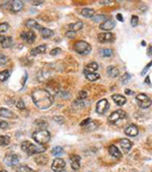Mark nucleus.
<instances>
[{
	"instance_id": "1",
	"label": "nucleus",
	"mask_w": 152,
	"mask_h": 172,
	"mask_svg": "<svg viewBox=\"0 0 152 172\" xmlns=\"http://www.w3.org/2000/svg\"><path fill=\"white\" fill-rule=\"evenodd\" d=\"M32 99L37 108L48 109L53 104V96L45 89H36L32 93Z\"/></svg>"
},
{
	"instance_id": "2",
	"label": "nucleus",
	"mask_w": 152,
	"mask_h": 172,
	"mask_svg": "<svg viewBox=\"0 0 152 172\" xmlns=\"http://www.w3.org/2000/svg\"><path fill=\"white\" fill-rule=\"evenodd\" d=\"M22 149L24 153H27V155H35L39 153H43L46 151V148L41 145H34L32 143L28 141H24L22 143Z\"/></svg>"
},
{
	"instance_id": "3",
	"label": "nucleus",
	"mask_w": 152,
	"mask_h": 172,
	"mask_svg": "<svg viewBox=\"0 0 152 172\" xmlns=\"http://www.w3.org/2000/svg\"><path fill=\"white\" fill-rule=\"evenodd\" d=\"M32 138L38 143L39 145H45L51 140V133L47 129H38L32 133Z\"/></svg>"
},
{
	"instance_id": "4",
	"label": "nucleus",
	"mask_w": 152,
	"mask_h": 172,
	"mask_svg": "<svg viewBox=\"0 0 152 172\" xmlns=\"http://www.w3.org/2000/svg\"><path fill=\"white\" fill-rule=\"evenodd\" d=\"M74 49L78 54L86 55L89 54L90 51H91V46L87 42H85V41H77L74 44Z\"/></svg>"
},
{
	"instance_id": "5",
	"label": "nucleus",
	"mask_w": 152,
	"mask_h": 172,
	"mask_svg": "<svg viewBox=\"0 0 152 172\" xmlns=\"http://www.w3.org/2000/svg\"><path fill=\"white\" fill-rule=\"evenodd\" d=\"M136 102L139 107L142 109H147L152 105V100L145 94H138L136 96Z\"/></svg>"
},
{
	"instance_id": "6",
	"label": "nucleus",
	"mask_w": 152,
	"mask_h": 172,
	"mask_svg": "<svg viewBox=\"0 0 152 172\" xmlns=\"http://www.w3.org/2000/svg\"><path fill=\"white\" fill-rule=\"evenodd\" d=\"M126 117H127V114L125 111H123V110H116V111H114L109 116L108 120H109L110 123L115 124V123H117L119 120L124 119V118H126Z\"/></svg>"
},
{
	"instance_id": "7",
	"label": "nucleus",
	"mask_w": 152,
	"mask_h": 172,
	"mask_svg": "<svg viewBox=\"0 0 152 172\" xmlns=\"http://www.w3.org/2000/svg\"><path fill=\"white\" fill-rule=\"evenodd\" d=\"M65 166H66V162L63 159L57 158L52 163V170L54 172H62L65 168Z\"/></svg>"
},
{
	"instance_id": "8",
	"label": "nucleus",
	"mask_w": 152,
	"mask_h": 172,
	"mask_svg": "<svg viewBox=\"0 0 152 172\" xmlns=\"http://www.w3.org/2000/svg\"><path fill=\"white\" fill-rule=\"evenodd\" d=\"M110 108V104L106 99H101L100 100L96 103V112L98 114H105L106 111H108V109Z\"/></svg>"
},
{
	"instance_id": "9",
	"label": "nucleus",
	"mask_w": 152,
	"mask_h": 172,
	"mask_svg": "<svg viewBox=\"0 0 152 172\" xmlns=\"http://www.w3.org/2000/svg\"><path fill=\"white\" fill-rule=\"evenodd\" d=\"M115 36L112 34V33H101V34L97 35V41L100 43H110L114 41Z\"/></svg>"
},
{
	"instance_id": "10",
	"label": "nucleus",
	"mask_w": 152,
	"mask_h": 172,
	"mask_svg": "<svg viewBox=\"0 0 152 172\" xmlns=\"http://www.w3.org/2000/svg\"><path fill=\"white\" fill-rule=\"evenodd\" d=\"M20 37L28 44H32L36 41V34L32 31H24L20 34Z\"/></svg>"
},
{
	"instance_id": "11",
	"label": "nucleus",
	"mask_w": 152,
	"mask_h": 172,
	"mask_svg": "<svg viewBox=\"0 0 152 172\" xmlns=\"http://www.w3.org/2000/svg\"><path fill=\"white\" fill-rule=\"evenodd\" d=\"M4 163L9 167H14L19 163V158L17 155H7L4 158Z\"/></svg>"
},
{
	"instance_id": "12",
	"label": "nucleus",
	"mask_w": 152,
	"mask_h": 172,
	"mask_svg": "<svg viewBox=\"0 0 152 172\" xmlns=\"http://www.w3.org/2000/svg\"><path fill=\"white\" fill-rule=\"evenodd\" d=\"M120 147L122 148L123 152L128 153L129 151L132 149L133 143L131 142L130 140H128V138H122V140H120Z\"/></svg>"
},
{
	"instance_id": "13",
	"label": "nucleus",
	"mask_w": 152,
	"mask_h": 172,
	"mask_svg": "<svg viewBox=\"0 0 152 172\" xmlns=\"http://www.w3.org/2000/svg\"><path fill=\"white\" fill-rule=\"evenodd\" d=\"M9 8L11 12H18L20 11L23 8V2L22 1H19V0H15V1H11L10 2V5Z\"/></svg>"
},
{
	"instance_id": "14",
	"label": "nucleus",
	"mask_w": 152,
	"mask_h": 172,
	"mask_svg": "<svg viewBox=\"0 0 152 172\" xmlns=\"http://www.w3.org/2000/svg\"><path fill=\"white\" fill-rule=\"evenodd\" d=\"M125 133L128 137H136L139 133V129L135 124H130L125 128Z\"/></svg>"
},
{
	"instance_id": "15",
	"label": "nucleus",
	"mask_w": 152,
	"mask_h": 172,
	"mask_svg": "<svg viewBox=\"0 0 152 172\" xmlns=\"http://www.w3.org/2000/svg\"><path fill=\"white\" fill-rule=\"evenodd\" d=\"M80 160L81 158L78 156V155H71L70 156V163L73 170L76 171L80 168Z\"/></svg>"
},
{
	"instance_id": "16",
	"label": "nucleus",
	"mask_w": 152,
	"mask_h": 172,
	"mask_svg": "<svg viewBox=\"0 0 152 172\" xmlns=\"http://www.w3.org/2000/svg\"><path fill=\"white\" fill-rule=\"evenodd\" d=\"M115 26H116V23H115L114 20L106 19L105 22H104L100 24V29L101 30H104V31H110L115 28Z\"/></svg>"
},
{
	"instance_id": "17",
	"label": "nucleus",
	"mask_w": 152,
	"mask_h": 172,
	"mask_svg": "<svg viewBox=\"0 0 152 172\" xmlns=\"http://www.w3.org/2000/svg\"><path fill=\"white\" fill-rule=\"evenodd\" d=\"M108 150H109V153H110V156H113V157L117 158V159L122 158V154L120 152V150H119L115 145H110Z\"/></svg>"
},
{
	"instance_id": "18",
	"label": "nucleus",
	"mask_w": 152,
	"mask_h": 172,
	"mask_svg": "<svg viewBox=\"0 0 152 172\" xmlns=\"http://www.w3.org/2000/svg\"><path fill=\"white\" fill-rule=\"evenodd\" d=\"M46 48H47L46 45H40V46H38V47L32 48L30 52V54L32 56H37L39 54H43V53L46 52Z\"/></svg>"
},
{
	"instance_id": "19",
	"label": "nucleus",
	"mask_w": 152,
	"mask_h": 172,
	"mask_svg": "<svg viewBox=\"0 0 152 172\" xmlns=\"http://www.w3.org/2000/svg\"><path fill=\"white\" fill-rule=\"evenodd\" d=\"M98 69V64L96 62H94V61H92V62L88 63L86 66L84 67V73L86 75V73H90V72H96V70Z\"/></svg>"
},
{
	"instance_id": "20",
	"label": "nucleus",
	"mask_w": 152,
	"mask_h": 172,
	"mask_svg": "<svg viewBox=\"0 0 152 172\" xmlns=\"http://www.w3.org/2000/svg\"><path fill=\"white\" fill-rule=\"evenodd\" d=\"M0 116L5 117V118H10V119H13V118L17 117L13 112H11L10 110H8L6 108H0Z\"/></svg>"
},
{
	"instance_id": "21",
	"label": "nucleus",
	"mask_w": 152,
	"mask_h": 172,
	"mask_svg": "<svg viewBox=\"0 0 152 172\" xmlns=\"http://www.w3.org/2000/svg\"><path fill=\"white\" fill-rule=\"evenodd\" d=\"M26 27L31 29V30H41L42 29L39 23H37L35 19H27L26 22Z\"/></svg>"
},
{
	"instance_id": "22",
	"label": "nucleus",
	"mask_w": 152,
	"mask_h": 172,
	"mask_svg": "<svg viewBox=\"0 0 152 172\" xmlns=\"http://www.w3.org/2000/svg\"><path fill=\"white\" fill-rule=\"evenodd\" d=\"M112 99L114 100V102L116 103L118 106H123L126 103V98L122 95H118V94H115V95L112 96Z\"/></svg>"
},
{
	"instance_id": "23",
	"label": "nucleus",
	"mask_w": 152,
	"mask_h": 172,
	"mask_svg": "<svg viewBox=\"0 0 152 172\" xmlns=\"http://www.w3.org/2000/svg\"><path fill=\"white\" fill-rule=\"evenodd\" d=\"M94 13H96V11H94V9H92V8H83V9L81 10V15L86 18H93Z\"/></svg>"
},
{
	"instance_id": "24",
	"label": "nucleus",
	"mask_w": 152,
	"mask_h": 172,
	"mask_svg": "<svg viewBox=\"0 0 152 172\" xmlns=\"http://www.w3.org/2000/svg\"><path fill=\"white\" fill-rule=\"evenodd\" d=\"M41 35H42V37L44 39H48V38H50V37H52L53 35H54V32H53L52 30H50V29H48V28H42L41 29Z\"/></svg>"
},
{
	"instance_id": "25",
	"label": "nucleus",
	"mask_w": 152,
	"mask_h": 172,
	"mask_svg": "<svg viewBox=\"0 0 152 172\" xmlns=\"http://www.w3.org/2000/svg\"><path fill=\"white\" fill-rule=\"evenodd\" d=\"M106 73L110 77H116L119 76V69L116 66H109L106 68Z\"/></svg>"
},
{
	"instance_id": "26",
	"label": "nucleus",
	"mask_w": 152,
	"mask_h": 172,
	"mask_svg": "<svg viewBox=\"0 0 152 172\" xmlns=\"http://www.w3.org/2000/svg\"><path fill=\"white\" fill-rule=\"evenodd\" d=\"M69 28L71 29V31L72 32H77V31H79L81 30L82 28H83V23L82 22H76L74 23H71V24H69Z\"/></svg>"
},
{
	"instance_id": "27",
	"label": "nucleus",
	"mask_w": 152,
	"mask_h": 172,
	"mask_svg": "<svg viewBox=\"0 0 152 172\" xmlns=\"http://www.w3.org/2000/svg\"><path fill=\"white\" fill-rule=\"evenodd\" d=\"M12 45H13V40H12L11 37H5V38H4L3 43L1 45V47L6 49V48H10Z\"/></svg>"
},
{
	"instance_id": "28",
	"label": "nucleus",
	"mask_w": 152,
	"mask_h": 172,
	"mask_svg": "<svg viewBox=\"0 0 152 172\" xmlns=\"http://www.w3.org/2000/svg\"><path fill=\"white\" fill-rule=\"evenodd\" d=\"M85 77L89 81H96L100 79V75L96 72H90V73H86Z\"/></svg>"
},
{
	"instance_id": "29",
	"label": "nucleus",
	"mask_w": 152,
	"mask_h": 172,
	"mask_svg": "<svg viewBox=\"0 0 152 172\" xmlns=\"http://www.w3.org/2000/svg\"><path fill=\"white\" fill-rule=\"evenodd\" d=\"M10 143V138L8 136H0V146L5 147L8 146Z\"/></svg>"
},
{
	"instance_id": "30",
	"label": "nucleus",
	"mask_w": 152,
	"mask_h": 172,
	"mask_svg": "<svg viewBox=\"0 0 152 172\" xmlns=\"http://www.w3.org/2000/svg\"><path fill=\"white\" fill-rule=\"evenodd\" d=\"M10 76V70H2L0 71V81H5L6 80H8V77Z\"/></svg>"
},
{
	"instance_id": "31",
	"label": "nucleus",
	"mask_w": 152,
	"mask_h": 172,
	"mask_svg": "<svg viewBox=\"0 0 152 172\" xmlns=\"http://www.w3.org/2000/svg\"><path fill=\"white\" fill-rule=\"evenodd\" d=\"M100 54L102 57H110L113 55V50H110V49H101Z\"/></svg>"
},
{
	"instance_id": "32",
	"label": "nucleus",
	"mask_w": 152,
	"mask_h": 172,
	"mask_svg": "<svg viewBox=\"0 0 152 172\" xmlns=\"http://www.w3.org/2000/svg\"><path fill=\"white\" fill-rule=\"evenodd\" d=\"M85 106H86V104L84 103L83 100H76L74 103H73V107H75L76 109H81V108L85 107Z\"/></svg>"
},
{
	"instance_id": "33",
	"label": "nucleus",
	"mask_w": 152,
	"mask_h": 172,
	"mask_svg": "<svg viewBox=\"0 0 152 172\" xmlns=\"http://www.w3.org/2000/svg\"><path fill=\"white\" fill-rule=\"evenodd\" d=\"M35 161L40 165H45L48 162V158L45 157V156H39L38 158H36Z\"/></svg>"
},
{
	"instance_id": "34",
	"label": "nucleus",
	"mask_w": 152,
	"mask_h": 172,
	"mask_svg": "<svg viewBox=\"0 0 152 172\" xmlns=\"http://www.w3.org/2000/svg\"><path fill=\"white\" fill-rule=\"evenodd\" d=\"M16 172H32V170L27 165H20L16 168Z\"/></svg>"
},
{
	"instance_id": "35",
	"label": "nucleus",
	"mask_w": 152,
	"mask_h": 172,
	"mask_svg": "<svg viewBox=\"0 0 152 172\" xmlns=\"http://www.w3.org/2000/svg\"><path fill=\"white\" fill-rule=\"evenodd\" d=\"M63 153V148L62 147H55L54 149L52 150V154L54 155V156H59Z\"/></svg>"
},
{
	"instance_id": "36",
	"label": "nucleus",
	"mask_w": 152,
	"mask_h": 172,
	"mask_svg": "<svg viewBox=\"0 0 152 172\" xmlns=\"http://www.w3.org/2000/svg\"><path fill=\"white\" fill-rule=\"evenodd\" d=\"M7 61H8L7 57L4 54H1V53H0V66H4V65L7 63Z\"/></svg>"
},
{
	"instance_id": "37",
	"label": "nucleus",
	"mask_w": 152,
	"mask_h": 172,
	"mask_svg": "<svg viewBox=\"0 0 152 172\" xmlns=\"http://www.w3.org/2000/svg\"><path fill=\"white\" fill-rule=\"evenodd\" d=\"M130 79H131V76L129 75V73H125V75H123L122 77H121V83L122 84H127Z\"/></svg>"
},
{
	"instance_id": "38",
	"label": "nucleus",
	"mask_w": 152,
	"mask_h": 172,
	"mask_svg": "<svg viewBox=\"0 0 152 172\" xmlns=\"http://www.w3.org/2000/svg\"><path fill=\"white\" fill-rule=\"evenodd\" d=\"M8 29H9V24H8L7 23H0V33L6 32Z\"/></svg>"
},
{
	"instance_id": "39",
	"label": "nucleus",
	"mask_w": 152,
	"mask_h": 172,
	"mask_svg": "<svg viewBox=\"0 0 152 172\" xmlns=\"http://www.w3.org/2000/svg\"><path fill=\"white\" fill-rule=\"evenodd\" d=\"M138 16L137 15H133L132 18H131V26L132 27H136L137 24H138Z\"/></svg>"
},
{
	"instance_id": "40",
	"label": "nucleus",
	"mask_w": 152,
	"mask_h": 172,
	"mask_svg": "<svg viewBox=\"0 0 152 172\" xmlns=\"http://www.w3.org/2000/svg\"><path fill=\"white\" fill-rule=\"evenodd\" d=\"M87 98V93L85 91H80L78 94V100H84Z\"/></svg>"
},
{
	"instance_id": "41",
	"label": "nucleus",
	"mask_w": 152,
	"mask_h": 172,
	"mask_svg": "<svg viewBox=\"0 0 152 172\" xmlns=\"http://www.w3.org/2000/svg\"><path fill=\"white\" fill-rule=\"evenodd\" d=\"M61 52H62V50H61L60 48H55V49H52L51 52H50V54H51L52 56H55V55L60 54Z\"/></svg>"
},
{
	"instance_id": "42",
	"label": "nucleus",
	"mask_w": 152,
	"mask_h": 172,
	"mask_svg": "<svg viewBox=\"0 0 152 172\" xmlns=\"http://www.w3.org/2000/svg\"><path fill=\"white\" fill-rule=\"evenodd\" d=\"M8 122L5 121V120H0V128H2V129H5L8 128Z\"/></svg>"
},
{
	"instance_id": "43",
	"label": "nucleus",
	"mask_w": 152,
	"mask_h": 172,
	"mask_svg": "<svg viewBox=\"0 0 152 172\" xmlns=\"http://www.w3.org/2000/svg\"><path fill=\"white\" fill-rule=\"evenodd\" d=\"M16 107L19 108V109H24V103L22 100H18L17 101V104H16Z\"/></svg>"
},
{
	"instance_id": "44",
	"label": "nucleus",
	"mask_w": 152,
	"mask_h": 172,
	"mask_svg": "<svg viewBox=\"0 0 152 172\" xmlns=\"http://www.w3.org/2000/svg\"><path fill=\"white\" fill-rule=\"evenodd\" d=\"M90 122H91V119H90V118H87V119H84V120L80 123V126L88 125V124H90Z\"/></svg>"
},
{
	"instance_id": "45",
	"label": "nucleus",
	"mask_w": 152,
	"mask_h": 172,
	"mask_svg": "<svg viewBox=\"0 0 152 172\" xmlns=\"http://www.w3.org/2000/svg\"><path fill=\"white\" fill-rule=\"evenodd\" d=\"M66 37H68V38H74V37H75V32L68 31L66 33Z\"/></svg>"
},
{
	"instance_id": "46",
	"label": "nucleus",
	"mask_w": 152,
	"mask_h": 172,
	"mask_svg": "<svg viewBox=\"0 0 152 172\" xmlns=\"http://www.w3.org/2000/svg\"><path fill=\"white\" fill-rule=\"evenodd\" d=\"M151 65H152V61H151V62L148 64V65H147V66L144 68V69H143V71H142V76H144V73H146V71H147V69H148L150 66H151Z\"/></svg>"
},
{
	"instance_id": "47",
	"label": "nucleus",
	"mask_w": 152,
	"mask_h": 172,
	"mask_svg": "<svg viewBox=\"0 0 152 172\" xmlns=\"http://www.w3.org/2000/svg\"><path fill=\"white\" fill-rule=\"evenodd\" d=\"M32 5H40V4H43L44 1H32Z\"/></svg>"
},
{
	"instance_id": "48",
	"label": "nucleus",
	"mask_w": 152,
	"mask_h": 172,
	"mask_svg": "<svg viewBox=\"0 0 152 172\" xmlns=\"http://www.w3.org/2000/svg\"><path fill=\"white\" fill-rule=\"evenodd\" d=\"M114 1H100V4H112Z\"/></svg>"
},
{
	"instance_id": "49",
	"label": "nucleus",
	"mask_w": 152,
	"mask_h": 172,
	"mask_svg": "<svg viewBox=\"0 0 152 172\" xmlns=\"http://www.w3.org/2000/svg\"><path fill=\"white\" fill-rule=\"evenodd\" d=\"M117 18H118L119 20H121V22H124V18H123L122 14H120V13H119V14L117 15Z\"/></svg>"
},
{
	"instance_id": "50",
	"label": "nucleus",
	"mask_w": 152,
	"mask_h": 172,
	"mask_svg": "<svg viewBox=\"0 0 152 172\" xmlns=\"http://www.w3.org/2000/svg\"><path fill=\"white\" fill-rule=\"evenodd\" d=\"M4 38H5V37H3V36H0V46H1V45H2L3 41H4Z\"/></svg>"
},
{
	"instance_id": "51",
	"label": "nucleus",
	"mask_w": 152,
	"mask_h": 172,
	"mask_svg": "<svg viewBox=\"0 0 152 172\" xmlns=\"http://www.w3.org/2000/svg\"><path fill=\"white\" fill-rule=\"evenodd\" d=\"M125 93H126V94H128V95H129V94H133V92H132V91H130V90H125Z\"/></svg>"
},
{
	"instance_id": "52",
	"label": "nucleus",
	"mask_w": 152,
	"mask_h": 172,
	"mask_svg": "<svg viewBox=\"0 0 152 172\" xmlns=\"http://www.w3.org/2000/svg\"><path fill=\"white\" fill-rule=\"evenodd\" d=\"M146 83H149V76L146 77Z\"/></svg>"
},
{
	"instance_id": "53",
	"label": "nucleus",
	"mask_w": 152,
	"mask_h": 172,
	"mask_svg": "<svg viewBox=\"0 0 152 172\" xmlns=\"http://www.w3.org/2000/svg\"><path fill=\"white\" fill-rule=\"evenodd\" d=\"M0 172H7V171H6V170H1Z\"/></svg>"
}]
</instances>
